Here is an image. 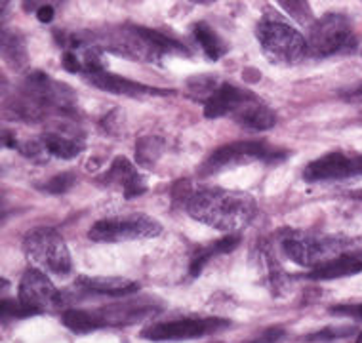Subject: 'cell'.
Returning a JSON list of instances; mask_svg holds the SVG:
<instances>
[{
    "instance_id": "6da1fadb",
    "label": "cell",
    "mask_w": 362,
    "mask_h": 343,
    "mask_svg": "<svg viewBox=\"0 0 362 343\" xmlns=\"http://www.w3.org/2000/svg\"><path fill=\"white\" fill-rule=\"evenodd\" d=\"M189 216L219 231H238L257 212L256 199L243 191L200 189L187 200Z\"/></svg>"
},
{
    "instance_id": "7a4b0ae2",
    "label": "cell",
    "mask_w": 362,
    "mask_h": 343,
    "mask_svg": "<svg viewBox=\"0 0 362 343\" xmlns=\"http://www.w3.org/2000/svg\"><path fill=\"white\" fill-rule=\"evenodd\" d=\"M263 54L276 65H296L307 56V40L275 13L263 16L256 29Z\"/></svg>"
},
{
    "instance_id": "3957f363",
    "label": "cell",
    "mask_w": 362,
    "mask_h": 343,
    "mask_svg": "<svg viewBox=\"0 0 362 343\" xmlns=\"http://www.w3.org/2000/svg\"><path fill=\"white\" fill-rule=\"evenodd\" d=\"M358 248L362 246H356L355 240L351 238L322 237V235H309V233H293L282 240V250L293 263L311 269Z\"/></svg>"
},
{
    "instance_id": "277c9868",
    "label": "cell",
    "mask_w": 362,
    "mask_h": 343,
    "mask_svg": "<svg viewBox=\"0 0 362 343\" xmlns=\"http://www.w3.org/2000/svg\"><path fill=\"white\" fill-rule=\"evenodd\" d=\"M23 250H25V256L33 267L40 269L50 277L65 279L73 269L67 244L62 235L50 227H38V229L27 233L25 240H23Z\"/></svg>"
},
{
    "instance_id": "5b68a950",
    "label": "cell",
    "mask_w": 362,
    "mask_h": 343,
    "mask_svg": "<svg viewBox=\"0 0 362 343\" xmlns=\"http://www.w3.org/2000/svg\"><path fill=\"white\" fill-rule=\"evenodd\" d=\"M109 48L119 52L122 56L144 59V62H156L164 54H185L183 46L177 40L166 37L164 33L145 29V27H128L124 31L112 35L109 40Z\"/></svg>"
},
{
    "instance_id": "8992f818",
    "label": "cell",
    "mask_w": 362,
    "mask_h": 343,
    "mask_svg": "<svg viewBox=\"0 0 362 343\" xmlns=\"http://www.w3.org/2000/svg\"><path fill=\"white\" fill-rule=\"evenodd\" d=\"M355 42V33L349 19L341 13H326L311 25L307 38V54L320 59L351 50Z\"/></svg>"
},
{
    "instance_id": "52a82bcc",
    "label": "cell",
    "mask_w": 362,
    "mask_h": 343,
    "mask_svg": "<svg viewBox=\"0 0 362 343\" xmlns=\"http://www.w3.org/2000/svg\"><path fill=\"white\" fill-rule=\"evenodd\" d=\"M163 233V225L147 214H126L95 221L88 237L95 243H126L155 238Z\"/></svg>"
},
{
    "instance_id": "ba28073f",
    "label": "cell",
    "mask_w": 362,
    "mask_h": 343,
    "mask_svg": "<svg viewBox=\"0 0 362 343\" xmlns=\"http://www.w3.org/2000/svg\"><path fill=\"white\" fill-rule=\"evenodd\" d=\"M227 326L229 320L218 317L177 318V320L153 322L141 330V337L149 342H185V339H197L208 334H216Z\"/></svg>"
},
{
    "instance_id": "9c48e42d",
    "label": "cell",
    "mask_w": 362,
    "mask_h": 343,
    "mask_svg": "<svg viewBox=\"0 0 362 343\" xmlns=\"http://www.w3.org/2000/svg\"><path fill=\"white\" fill-rule=\"evenodd\" d=\"M282 151H276L262 141H237L219 147L208 156L206 163L200 166V175H214L221 170L246 164L250 161H271L282 158Z\"/></svg>"
},
{
    "instance_id": "30bf717a",
    "label": "cell",
    "mask_w": 362,
    "mask_h": 343,
    "mask_svg": "<svg viewBox=\"0 0 362 343\" xmlns=\"http://www.w3.org/2000/svg\"><path fill=\"white\" fill-rule=\"evenodd\" d=\"M19 300L35 311H52L63 306L62 292L54 286L50 274L37 267L27 269L19 282Z\"/></svg>"
},
{
    "instance_id": "8fae6325",
    "label": "cell",
    "mask_w": 362,
    "mask_h": 343,
    "mask_svg": "<svg viewBox=\"0 0 362 343\" xmlns=\"http://www.w3.org/2000/svg\"><path fill=\"white\" fill-rule=\"evenodd\" d=\"M160 307H163L160 301L155 300V298H138V300L119 301V303L100 307V309H95L94 315L98 318L100 328L124 326L153 318L156 313L160 311Z\"/></svg>"
},
{
    "instance_id": "7c38bea8",
    "label": "cell",
    "mask_w": 362,
    "mask_h": 343,
    "mask_svg": "<svg viewBox=\"0 0 362 343\" xmlns=\"http://www.w3.org/2000/svg\"><path fill=\"white\" fill-rule=\"evenodd\" d=\"M351 175H362V155L349 156L341 151H334L328 155L320 156L311 164H307L303 178L307 181H330L344 180Z\"/></svg>"
},
{
    "instance_id": "4fadbf2b",
    "label": "cell",
    "mask_w": 362,
    "mask_h": 343,
    "mask_svg": "<svg viewBox=\"0 0 362 343\" xmlns=\"http://www.w3.org/2000/svg\"><path fill=\"white\" fill-rule=\"evenodd\" d=\"M25 92L33 103H37L40 109L54 107L59 111H71L75 105V94L73 90L63 86L59 82L50 81L44 73H33L27 76Z\"/></svg>"
},
{
    "instance_id": "5bb4252c",
    "label": "cell",
    "mask_w": 362,
    "mask_h": 343,
    "mask_svg": "<svg viewBox=\"0 0 362 343\" xmlns=\"http://www.w3.org/2000/svg\"><path fill=\"white\" fill-rule=\"evenodd\" d=\"M101 181L105 185H117V187L122 189L126 199H134V197H139L147 191L144 178L138 174V170L134 168V164L126 156H117L112 161L111 168L103 174Z\"/></svg>"
},
{
    "instance_id": "9a60e30c",
    "label": "cell",
    "mask_w": 362,
    "mask_h": 343,
    "mask_svg": "<svg viewBox=\"0 0 362 343\" xmlns=\"http://www.w3.org/2000/svg\"><path fill=\"white\" fill-rule=\"evenodd\" d=\"M250 98V92H244L233 84H221L208 95L204 103V117L206 119H218V117H233V112Z\"/></svg>"
},
{
    "instance_id": "2e32d148",
    "label": "cell",
    "mask_w": 362,
    "mask_h": 343,
    "mask_svg": "<svg viewBox=\"0 0 362 343\" xmlns=\"http://www.w3.org/2000/svg\"><path fill=\"white\" fill-rule=\"evenodd\" d=\"M86 81L92 86L100 88L103 92L119 95H144V94H168V90H158V88L145 86L139 82L128 81L119 75H111L107 71H98V73H90L86 75Z\"/></svg>"
},
{
    "instance_id": "e0dca14e",
    "label": "cell",
    "mask_w": 362,
    "mask_h": 343,
    "mask_svg": "<svg viewBox=\"0 0 362 343\" xmlns=\"http://www.w3.org/2000/svg\"><path fill=\"white\" fill-rule=\"evenodd\" d=\"M233 119L237 120L238 124H243L244 128H250V130L256 132L271 130L276 124L275 112L271 111L263 101L257 100L254 94H250V98L233 112Z\"/></svg>"
},
{
    "instance_id": "ac0fdd59",
    "label": "cell",
    "mask_w": 362,
    "mask_h": 343,
    "mask_svg": "<svg viewBox=\"0 0 362 343\" xmlns=\"http://www.w3.org/2000/svg\"><path fill=\"white\" fill-rule=\"evenodd\" d=\"M76 286L92 293H103L112 298H124L139 290L138 282L124 277H78Z\"/></svg>"
},
{
    "instance_id": "d6986e66",
    "label": "cell",
    "mask_w": 362,
    "mask_h": 343,
    "mask_svg": "<svg viewBox=\"0 0 362 343\" xmlns=\"http://www.w3.org/2000/svg\"><path fill=\"white\" fill-rule=\"evenodd\" d=\"M361 250V248H358ZM362 271V260L358 254L349 252V254H341V256L334 257L330 262L322 263L319 267L311 269L309 279L313 281H332V279H341V277H351Z\"/></svg>"
},
{
    "instance_id": "ffe728a7",
    "label": "cell",
    "mask_w": 362,
    "mask_h": 343,
    "mask_svg": "<svg viewBox=\"0 0 362 343\" xmlns=\"http://www.w3.org/2000/svg\"><path fill=\"white\" fill-rule=\"evenodd\" d=\"M42 144L44 149L48 151L50 155L63 158V161L75 158L84 149V144L78 137L67 136V134H62V132H48V134H44Z\"/></svg>"
},
{
    "instance_id": "44dd1931",
    "label": "cell",
    "mask_w": 362,
    "mask_h": 343,
    "mask_svg": "<svg viewBox=\"0 0 362 343\" xmlns=\"http://www.w3.org/2000/svg\"><path fill=\"white\" fill-rule=\"evenodd\" d=\"M240 243V237L238 235H227V237L219 238L216 243L208 244L204 248H200L197 254L191 260V267H189V274L191 277H199L202 267L206 265L214 256H219V254H227V252H231L235 250Z\"/></svg>"
},
{
    "instance_id": "7402d4cb",
    "label": "cell",
    "mask_w": 362,
    "mask_h": 343,
    "mask_svg": "<svg viewBox=\"0 0 362 343\" xmlns=\"http://www.w3.org/2000/svg\"><path fill=\"white\" fill-rule=\"evenodd\" d=\"M194 38H197V42L202 46V50L206 54L210 59H219V57L225 54V46L221 42V38L218 37V33L214 31L212 27L208 25V23H197L193 27Z\"/></svg>"
},
{
    "instance_id": "603a6c76",
    "label": "cell",
    "mask_w": 362,
    "mask_h": 343,
    "mask_svg": "<svg viewBox=\"0 0 362 343\" xmlns=\"http://www.w3.org/2000/svg\"><path fill=\"white\" fill-rule=\"evenodd\" d=\"M2 54L8 59V63L16 69H21L27 65V52L23 38L12 31L2 33Z\"/></svg>"
},
{
    "instance_id": "cb8c5ba5",
    "label": "cell",
    "mask_w": 362,
    "mask_h": 343,
    "mask_svg": "<svg viewBox=\"0 0 362 343\" xmlns=\"http://www.w3.org/2000/svg\"><path fill=\"white\" fill-rule=\"evenodd\" d=\"M62 322L63 326H67L69 330L76 332V334H88V332L100 328L94 311H81V309H69L63 313Z\"/></svg>"
},
{
    "instance_id": "d4e9b609",
    "label": "cell",
    "mask_w": 362,
    "mask_h": 343,
    "mask_svg": "<svg viewBox=\"0 0 362 343\" xmlns=\"http://www.w3.org/2000/svg\"><path fill=\"white\" fill-rule=\"evenodd\" d=\"M284 12L292 19H296L301 25L313 23V10L307 0H276Z\"/></svg>"
},
{
    "instance_id": "484cf974",
    "label": "cell",
    "mask_w": 362,
    "mask_h": 343,
    "mask_svg": "<svg viewBox=\"0 0 362 343\" xmlns=\"http://www.w3.org/2000/svg\"><path fill=\"white\" fill-rule=\"evenodd\" d=\"M163 141L158 137H141L138 141V161L141 164H151L160 155Z\"/></svg>"
},
{
    "instance_id": "4316f807",
    "label": "cell",
    "mask_w": 362,
    "mask_h": 343,
    "mask_svg": "<svg viewBox=\"0 0 362 343\" xmlns=\"http://www.w3.org/2000/svg\"><path fill=\"white\" fill-rule=\"evenodd\" d=\"M265 262L269 265V282H271V286H273L275 293H282V290H286L288 286L286 273L282 271V267L275 262V257L271 256V254L265 256Z\"/></svg>"
},
{
    "instance_id": "83f0119b",
    "label": "cell",
    "mask_w": 362,
    "mask_h": 343,
    "mask_svg": "<svg viewBox=\"0 0 362 343\" xmlns=\"http://www.w3.org/2000/svg\"><path fill=\"white\" fill-rule=\"evenodd\" d=\"M33 307L25 306L23 301H13V300H2V318H21V317H31L37 315Z\"/></svg>"
},
{
    "instance_id": "f1b7e54d",
    "label": "cell",
    "mask_w": 362,
    "mask_h": 343,
    "mask_svg": "<svg viewBox=\"0 0 362 343\" xmlns=\"http://www.w3.org/2000/svg\"><path fill=\"white\" fill-rule=\"evenodd\" d=\"M355 328L353 326H330V328H325V330L313 334L307 339L309 342H330V339H337V337H347L351 334H355Z\"/></svg>"
},
{
    "instance_id": "f546056e",
    "label": "cell",
    "mask_w": 362,
    "mask_h": 343,
    "mask_svg": "<svg viewBox=\"0 0 362 343\" xmlns=\"http://www.w3.org/2000/svg\"><path fill=\"white\" fill-rule=\"evenodd\" d=\"M73 183H75V175L71 174H59L56 178H52L46 185H44V191L46 193H54V194H62L65 191H69L73 187Z\"/></svg>"
},
{
    "instance_id": "4dcf8cb0",
    "label": "cell",
    "mask_w": 362,
    "mask_h": 343,
    "mask_svg": "<svg viewBox=\"0 0 362 343\" xmlns=\"http://www.w3.org/2000/svg\"><path fill=\"white\" fill-rule=\"evenodd\" d=\"M284 336V328L281 326H273V328H267L265 332H262L259 336H256L254 339L246 343H276L281 337Z\"/></svg>"
},
{
    "instance_id": "1f68e13d",
    "label": "cell",
    "mask_w": 362,
    "mask_h": 343,
    "mask_svg": "<svg viewBox=\"0 0 362 343\" xmlns=\"http://www.w3.org/2000/svg\"><path fill=\"white\" fill-rule=\"evenodd\" d=\"M63 69L69 73H82V62L73 54V50H67L63 54Z\"/></svg>"
},
{
    "instance_id": "d6a6232c",
    "label": "cell",
    "mask_w": 362,
    "mask_h": 343,
    "mask_svg": "<svg viewBox=\"0 0 362 343\" xmlns=\"http://www.w3.org/2000/svg\"><path fill=\"white\" fill-rule=\"evenodd\" d=\"M332 313H334V315H344V317L358 318V320H362V303H358V306L334 307V309H332Z\"/></svg>"
},
{
    "instance_id": "836d02e7",
    "label": "cell",
    "mask_w": 362,
    "mask_h": 343,
    "mask_svg": "<svg viewBox=\"0 0 362 343\" xmlns=\"http://www.w3.org/2000/svg\"><path fill=\"white\" fill-rule=\"evenodd\" d=\"M54 13H56V8L54 4H44L37 10V18L42 21V23H50L52 19H54Z\"/></svg>"
},
{
    "instance_id": "e575fe53",
    "label": "cell",
    "mask_w": 362,
    "mask_h": 343,
    "mask_svg": "<svg viewBox=\"0 0 362 343\" xmlns=\"http://www.w3.org/2000/svg\"><path fill=\"white\" fill-rule=\"evenodd\" d=\"M191 2H194V4H214L216 0H191Z\"/></svg>"
},
{
    "instance_id": "d590c367",
    "label": "cell",
    "mask_w": 362,
    "mask_h": 343,
    "mask_svg": "<svg viewBox=\"0 0 362 343\" xmlns=\"http://www.w3.org/2000/svg\"><path fill=\"white\" fill-rule=\"evenodd\" d=\"M355 343H362V332H358V336H356V342Z\"/></svg>"
},
{
    "instance_id": "8d00e7d4",
    "label": "cell",
    "mask_w": 362,
    "mask_h": 343,
    "mask_svg": "<svg viewBox=\"0 0 362 343\" xmlns=\"http://www.w3.org/2000/svg\"><path fill=\"white\" fill-rule=\"evenodd\" d=\"M219 343H221V342H219Z\"/></svg>"
}]
</instances>
